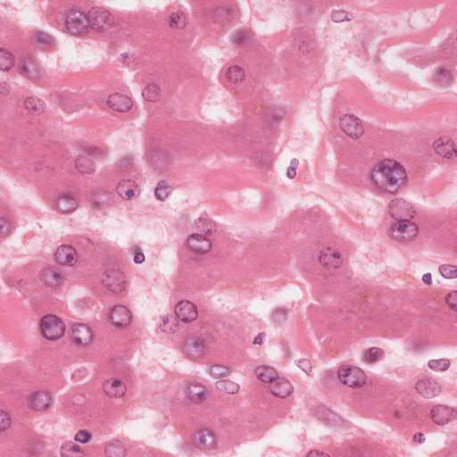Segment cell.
I'll list each match as a JSON object with an SVG mask.
<instances>
[{
	"label": "cell",
	"instance_id": "cell-59",
	"mask_svg": "<svg viewBox=\"0 0 457 457\" xmlns=\"http://www.w3.org/2000/svg\"><path fill=\"white\" fill-rule=\"evenodd\" d=\"M425 440H426V437L424 436V434L421 433V432L416 433L415 435L414 436V441L417 443V444H423Z\"/></svg>",
	"mask_w": 457,
	"mask_h": 457
},
{
	"label": "cell",
	"instance_id": "cell-11",
	"mask_svg": "<svg viewBox=\"0 0 457 457\" xmlns=\"http://www.w3.org/2000/svg\"><path fill=\"white\" fill-rule=\"evenodd\" d=\"M216 436L213 431L208 428L198 430L193 435V443L196 447L204 450L213 449L216 446Z\"/></svg>",
	"mask_w": 457,
	"mask_h": 457
},
{
	"label": "cell",
	"instance_id": "cell-46",
	"mask_svg": "<svg viewBox=\"0 0 457 457\" xmlns=\"http://www.w3.org/2000/svg\"><path fill=\"white\" fill-rule=\"evenodd\" d=\"M179 327H180V324L178 321L174 317L170 316V315L164 317L161 322V328L164 332H175Z\"/></svg>",
	"mask_w": 457,
	"mask_h": 457
},
{
	"label": "cell",
	"instance_id": "cell-3",
	"mask_svg": "<svg viewBox=\"0 0 457 457\" xmlns=\"http://www.w3.org/2000/svg\"><path fill=\"white\" fill-rule=\"evenodd\" d=\"M40 328L43 337L51 341L62 338L65 332L64 323L55 314H47L43 317L40 323Z\"/></svg>",
	"mask_w": 457,
	"mask_h": 457
},
{
	"label": "cell",
	"instance_id": "cell-16",
	"mask_svg": "<svg viewBox=\"0 0 457 457\" xmlns=\"http://www.w3.org/2000/svg\"><path fill=\"white\" fill-rule=\"evenodd\" d=\"M55 260L58 265L73 266L78 261V254L73 247L68 245H62L56 251Z\"/></svg>",
	"mask_w": 457,
	"mask_h": 457
},
{
	"label": "cell",
	"instance_id": "cell-4",
	"mask_svg": "<svg viewBox=\"0 0 457 457\" xmlns=\"http://www.w3.org/2000/svg\"><path fill=\"white\" fill-rule=\"evenodd\" d=\"M419 233V228L411 221H397L392 224L389 229L391 239L398 242H409L416 239Z\"/></svg>",
	"mask_w": 457,
	"mask_h": 457
},
{
	"label": "cell",
	"instance_id": "cell-43",
	"mask_svg": "<svg viewBox=\"0 0 457 457\" xmlns=\"http://www.w3.org/2000/svg\"><path fill=\"white\" fill-rule=\"evenodd\" d=\"M216 388L218 390L226 394H237L239 391V385L230 380H219L216 383Z\"/></svg>",
	"mask_w": 457,
	"mask_h": 457
},
{
	"label": "cell",
	"instance_id": "cell-27",
	"mask_svg": "<svg viewBox=\"0 0 457 457\" xmlns=\"http://www.w3.org/2000/svg\"><path fill=\"white\" fill-rule=\"evenodd\" d=\"M186 394L188 399L196 404H200L204 402L208 396V390L201 384L190 383L187 385Z\"/></svg>",
	"mask_w": 457,
	"mask_h": 457
},
{
	"label": "cell",
	"instance_id": "cell-36",
	"mask_svg": "<svg viewBox=\"0 0 457 457\" xmlns=\"http://www.w3.org/2000/svg\"><path fill=\"white\" fill-rule=\"evenodd\" d=\"M83 450L73 442H66L61 447V456L66 457H83Z\"/></svg>",
	"mask_w": 457,
	"mask_h": 457
},
{
	"label": "cell",
	"instance_id": "cell-28",
	"mask_svg": "<svg viewBox=\"0 0 457 457\" xmlns=\"http://www.w3.org/2000/svg\"><path fill=\"white\" fill-rule=\"evenodd\" d=\"M255 376L260 381L265 383H271L273 380L279 378V374L274 368L267 366V365H261L255 369Z\"/></svg>",
	"mask_w": 457,
	"mask_h": 457
},
{
	"label": "cell",
	"instance_id": "cell-38",
	"mask_svg": "<svg viewBox=\"0 0 457 457\" xmlns=\"http://www.w3.org/2000/svg\"><path fill=\"white\" fill-rule=\"evenodd\" d=\"M15 64V57L13 54L5 48L0 49V67L4 72H8Z\"/></svg>",
	"mask_w": 457,
	"mask_h": 457
},
{
	"label": "cell",
	"instance_id": "cell-34",
	"mask_svg": "<svg viewBox=\"0 0 457 457\" xmlns=\"http://www.w3.org/2000/svg\"><path fill=\"white\" fill-rule=\"evenodd\" d=\"M226 77L231 83L239 84L244 82L246 73L244 69L239 65H231L226 72Z\"/></svg>",
	"mask_w": 457,
	"mask_h": 457
},
{
	"label": "cell",
	"instance_id": "cell-15",
	"mask_svg": "<svg viewBox=\"0 0 457 457\" xmlns=\"http://www.w3.org/2000/svg\"><path fill=\"white\" fill-rule=\"evenodd\" d=\"M175 314L180 321L190 323L198 318V308L191 302L182 300L175 307Z\"/></svg>",
	"mask_w": 457,
	"mask_h": 457
},
{
	"label": "cell",
	"instance_id": "cell-25",
	"mask_svg": "<svg viewBox=\"0 0 457 457\" xmlns=\"http://www.w3.org/2000/svg\"><path fill=\"white\" fill-rule=\"evenodd\" d=\"M42 280L43 283L49 288H57L64 281V274L62 270L56 267H48L42 270Z\"/></svg>",
	"mask_w": 457,
	"mask_h": 457
},
{
	"label": "cell",
	"instance_id": "cell-53",
	"mask_svg": "<svg viewBox=\"0 0 457 457\" xmlns=\"http://www.w3.org/2000/svg\"><path fill=\"white\" fill-rule=\"evenodd\" d=\"M0 421H1V431H5L10 427V416L4 411L0 412Z\"/></svg>",
	"mask_w": 457,
	"mask_h": 457
},
{
	"label": "cell",
	"instance_id": "cell-44",
	"mask_svg": "<svg viewBox=\"0 0 457 457\" xmlns=\"http://www.w3.org/2000/svg\"><path fill=\"white\" fill-rule=\"evenodd\" d=\"M435 81L441 86H447L453 82L452 73L445 68H439L435 73Z\"/></svg>",
	"mask_w": 457,
	"mask_h": 457
},
{
	"label": "cell",
	"instance_id": "cell-7",
	"mask_svg": "<svg viewBox=\"0 0 457 457\" xmlns=\"http://www.w3.org/2000/svg\"><path fill=\"white\" fill-rule=\"evenodd\" d=\"M339 125L343 132L353 140H358L364 134L362 121L354 114H346L339 119Z\"/></svg>",
	"mask_w": 457,
	"mask_h": 457
},
{
	"label": "cell",
	"instance_id": "cell-58",
	"mask_svg": "<svg viewBox=\"0 0 457 457\" xmlns=\"http://www.w3.org/2000/svg\"><path fill=\"white\" fill-rule=\"evenodd\" d=\"M133 260H134L136 264L141 265V264L145 262V255L141 252V249L137 250V251H135Z\"/></svg>",
	"mask_w": 457,
	"mask_h": 457
},
{
	"label": "cell",
	"instance_id": "cell-14",
	"mask_svg": "<svg viewBox=\"0 0 457 457\" xmlns=\"http://www.w3.org/2000/svg\"><path fill=\"white\" fill-rule=\"evenodd\" d=\"M187 245L188 249L194 253L205 255L209 253L212 248L213 243L207 236L202 234H192L187 239Z\"/></svg>",
	"mask_w": 457,
	"mask_h": 457
},
{
	"label": "cell",
	"instance_id": "cell-20",
	"mask_svg": "<svg viewBox=\"0 0 457 457\" xmlns=\"http://www.w3.org/2000/svg\"><path fill=\"white\" fill-rule=\"evenodd\" d=\"M433 149L438 156L447 159L457 157V149L456 143L449 138H440L433 143Z\"/></svg>",
	"mask_w": 457,
	"mask_h": 457
},
{
	"label": "cell",
	"instance_id": "cell-23",
	"mask_svg": "<svg viewBox=\"0 0 457 457\" xmlns=\"http://www.w3.org/2000/svg\"><path fill=\"white\" fill-rule=\"evenodd\" d=\"M52 405V396L47 391L34 392L29 398V405L35 411H45Z\"/></svg>",
	"mask_w": 457,
	"mask_h": 457
},
{
	"label": "cell",
	"instance_id": "cell-40",
	"mask_svg": "<svg viewBox=\"0 0 457 457\" xmlns=\"http://www.w3.org/2000/svg\"><path fill=\"white\" fill-rule=\"evenodd\" d=\"M172 187L167 182H160L155 188V197L159 201H166L170 197Z\"/></svg>",
	"mask_w": 457,
	"mask_h": 457
},
{
	"label": "cell",
	"instance_id": "cell-37",
	"mask_svg": "<svg viewBox=\"0 0 457 457\" xmlns=\"http://www.w3.org/2000/svg\"><path fill=\"white\" fill-rule=\"evenodd\" d=\"M384 352L379 348H371L366 349L363 354V361L368 364H373L379 362L382 358Z\"/></svg>",
	"mask_w": 457,
	"mask_h": 457
},
{
	"label": "cell",
	"instance_id": "cell-22",
	"mask_svg": "<svg viewBox=\"0 0 457 457\" xmlns=\"http://www.w3.org/2000/svg\"><path fill=\"white\" fill-rule=\"evenodd\" d=\"M116 191L120 197L125 200H131L140 196L141 188L137 182L125 179L118 183L116 187Z\"/></svg>",
	"mask_w": 457,
	"mask_h": 457
},
{
	"label": "cell",
	"instance_id": "cell-42",
	"mask_svg": "<svg viewBox=\"0 0 457 457\" xmlns=\"http://www.w3.org/2000/svg\"><path fill=\"white\" fill-rule=\"evenodd\" d=\"M195 226L198 231L205 236L213 233V230H215V226L212 223V221L208 220V218H204V217L197 220Z\"/></svg>",
	"mask_w": 457,
	"mask_h": 457
},
{
	"label": "cell",
	"instance_id": "cell-39",
	"mask_svg": "<svg viewBox=\"0 0 457 457\" xmlns=\"http://www.w3.org/2000/svg\"><path fill=\"white\" fill-rule=\"evenodd\" d=\"M169 24L171 28L182 30L187 26V18L182 12H174L169 17Z\"/></svg>",
	"mask_w": 457,
	"mask_h": 457
},
{
	"label": "cell",
	"instance_id": "cell-8",
	"mask_svg": "<svg viewBox=\"0 0 457 457\" xmlns=\"http://www.w3.org/2000/svg\"><path fill=\"white\" fill-rule=\"evenodd\" d=\"M390 215L396 221H411L416 215L415 210L411 203L403 198H397L389 205Z\"/></svg>",
	"mask_w": 457,
	"mask_h": 457
},
{
	"label": "cell",
	"instance_id": "cell-57",
	"mask_svg": "<svg viewBox=\"0 0 457 457\" xmlns=\"http://www.w3.org/2000/svg\"><path fill=\"white\" fill-rule=\"evenodd\" d=\"M275 311L280 314V316L273 314L274 321H275L276 322H284L286 319H287V311L284 310V309H277Z\"/></svg>",
	"mask_w": 457,
	"mask_h": 457
},
{
	"label": "cell",
	"instance_id": "cell-29",
	"mask_svg": "<svg viewBox=\"0 0 457 457\" xmlns=\"http://www.w3.org/2000/svg\"><path fill=\"white\" fill-rule=\"evenodd\" d=\"M57 208L63 213H71L78 208V202L71 195H62L57 199Z\"/></svg>",
	"mask_w": 457,
	"mask_h": 457
},
{
	"label": "cell",
	"instance_id": "cell-41",
	"mask_svg": "<svg viewBox=\"0 0 457 457\" xmlns=\"http://www.w3.org/2000/svg\"><path fill=\"white\" fill-rule=\"evenodd\" d=\"M105 455L108 457H125L126 449L121 442H111L105 447Z\"/></svg>",
	"mask_w": 457,
	"mask_h": 457
},
{
	"label": "cell",
	"instance_id": "cell-35",
	"mask_svg": "<svg viewBox=\"0 0 457 457\" xmlns=\"http://www.w3.org/2000/svg\"><path fill=\"white\" fill-rule=\"evenodd\" d=\"M33 38L35 45L37 47H41L42 49H47L55 43L53 37L44 31H37Z\"/></svg>",
	"mask_w": 457,
	"mask_h": 457
},
{
	"label": "cell",
	"instance_id": "cell-24",
	"mask_svg": "<svg viewBox=\"0 0 457 457\" xmlns=\"http://www.w3.org/2000/svg\"><path fill=\"white\" fill-rule=\"evenodd\" d=\"M270 393L279 398H287L292 395L294 388L290 380L285 378H277L270 386Z\"/></svg>",
	"mask_w": 457,
	"mask_h": 457
},
{
	"label": "cell",
	"instance_id": "cell-19",
	"mask_svg": "<svg viewBox=\"0 0 457 457\" xmlns=\"http://www.w3.org/2000/svg\"><path fill=\"white\" fill-rule=\"evenodd\" d=\"M71 334L73 341L79 346H87L93 340L94 335L91 329L83 323L74 324Z\"/></svg>",
	"mask_w": 457,
	"mask_h": 457
},
{
	"label": "cell",
	"instance_id": "cell-13",
	"mask_svg": "<svg viewBox=\"0 0 457 457\" xmlns=\"http://www.w3.org/2000/svg\"><path fill=\"white\" fill-rule=\"evenodd\" d=\"M109 319L114 327L123 329L130 325L132 321V313L125 306H115L110 312Z\"/></svg>",
	"mask_w": 457,
	"mask_h": 457
},
{
	"label": "cell",
	"instance_id": "cell-2",
	"mask_svg": "<svg viewBox=\"0 0 457 457\" xmlns=\"http://www.w3.org/2000/svg\"><path fill=\"white\" fill-rule=\"evenodd\" d=\"M338 378L342 384L352 389H360L367 381V375L364 371L353 365L341 366L338 371Z\"/></svg>",
	"mask_w": 457,
	"mask_h": 457
},
{
	"label": "cell",
	"instance_id": "cell-51",
	"mask_svg": "<svg viewBox=\"0 0 457 457\" xmlns=\"http://www.w3.org/2000/svg\"><path fill=\"white\" fill-rule=\"evenodd\" d=\"M92 435L90 432L87 431H80L78 433L75 435V440L82 444H87L91 440Z\"/></svg>",
	"mask_w": 457,
	"mask_h": 457
},
{
	"label": "cell",
	"instance_id": "cell-56",
	"mask_svg": "<svg viewBox=\"0 0 457 457\" xmlns=\"http://www.w3.org/2000/svg\"><path fill=\"white\" fill-rule=\"evenodd\" d=\"M0 224H1V234L2 236H5L6 234L9 233L10 231V224L5 220L4 217H1L0 219Z\"/></svg>",
	"mask_w": 457,
	"mask_h": 457
},
{
	"label": "cell",
	"instance_id": "cell-12",
	"mask_svg": "<svg viewBox=\"0 0 457 457\" xmlns=\"http://www.w3.org/2000/svg\"><path fill=\"white\" fill-rule=\"evenodd\" d=\"M319 261L324 268L329 270H335L342 265L343 255L338 250L332 248H327L321 252Z\"/></svg>",
	"mask_w": 457,
	"mask_h": 457
},
{
	"label": "cell",
	"instance_id": "cell-21",
	"mask_svg": "<svg viewBox=\"0 0 457 457\" xmlns=\"http://www.w3.org/2000/svg\"><path fill=\"white\" fill-rule=\"evenodd\" d=\"M107 104L111 109L119 113H127L132 108L133 101L125 94L114 93L107 99Z\"/></svg>",
	"mask_w": 457,
	"mask_h": 457
},
{
	"label": "cell",
	"instance_id": "cell-31",
	"mask_svg": "<svg viewBox=\"0 0 457 457\" xmlns=\"http://www.w3.org/2000/svg\"><path fill=\"white\" fill-rule=\"evenodd\" d=\"M24 106L30 113L33 114H42L46 110V104L43 102V100L35 96L28 97L24 100Z\"/></svg>",
	"mask_w": 457,
	"mask_h": 457
},
{
	"label": "cell",
	"instance_id": "cell-6",
	"mask_svg": "<svg viewBox=\"0 0 457 457\" xmlns=\"http://www.w3.org/2000/svg\"><path fill=\"white\" fill-rule=\"evenodd\" d=\"M89 27L98 32L108 31L114 24V17L109 11L102 7H93L88 14Z\"/></svg>",
	"mask_w": 457,
	"mask_h": 457
},
{
	"label": "cell",
	"instance_id": "cell-62",
	"mask_svg": "<svg viewBox=\"0 0 457 457\" xmlns=\"http://www.w3.org/2000/svg\"><path fill=\"white\" fill-rule=\"evenodd\" d=\"M422 281L426 285H431L432 284V276H431V273H425L424 275L422 276Z\"/></svg>",
	"mask_w": 457,
	"mask_h": 457
},
{
	"label": "cell",
	"instance_id": "cell-61",
	"mask_svg": "<svg viewBox=\"0 0 457 457\" xmlns=\"http://www.w3.org/2000/svg\"><path fill=\"white\" fill-rule=\"evenodd\" d=\"M307 456V457H322V456L328 457L329 455L326 454V453L321 452V451H319V450H312L311 452L308 453Z\"/></svg>",
	"mask_w": 457,
	"mask_h": 457
},
{
	"label": "cell",
	"instance_id": "cell-1",
	"mask_svg": "<svg viewBox=\"0 0 457 457\" xmlns=\"http://www.w3.org/2000/svg\"><path fill=\"white\" fill-rule=\"evenodd\" d=\"M370 177L375 186L390 194L398 192L408 179L405 167L393 159L379 162L371 171Z\"/></svg>",
	"mask_w": 457,
	"mask_h": 457
},
{
	"label": "cell",
	"instance_id": "cell-52",
	"mask_svg": "<svg viewBox=\"0 0 457 457\" xmlns=\"http://www.w3.org/2000/svg\"><path fill=\"white\" fill-rule=\"evenodd\" d=\"M457 291H452V292L448 293L447 296H446V299H445V301H446V304H447V306L450 307L452 310H454L455 312L457 311Z\"/></svg>",
	"mask_w": 457,
	"mask_h": 457
},
{
	"label": "cell",
	"instance_id": "cell-48",
	"mask_svg": "<svg viewBox=\"0 0 457 457\" xmlns=\"http://www.w3.org/2000/svg\"><path fill=\"white\" fill-rule=\"evenodd\" d=\"M439 272L445 279H456L457 276V266L451 265H441L439 267Z\"/></svg>",
	"mask_w": 457,
	"mask_h": 457
},
{
	"label": "cell",
	"instance_id": "cell-26",
	"mask_svg": "<svg viewBox=\"0 0 457 457\" xmlns=\"http://www.w3.org/2000/svg\"><path fill=\"white\" fill-rule=\"evenodd\" d=\"M103 390L105 395L114 398L123 397L126 393V385L123 380L117 378L106 379L103 384Z\"/></svg>",
	"mask_w": 457,
	"mask_h": 457
},
{
	"label": "cell",
	"instance_id": "cell-5",
	"mask_svg": "<svg viewBox=\"0 0 457 457\" xmlns=\"http://www.w3.org/2000/svg\"><path fill=\"white\" fill-rule=\"evenodd\" d=\"M65 27L73 35H83L88 31L89 22L88 15L80 9L69 11L65 17Z\"/></svg>",
	"mask_w": 457,
	"mask_h": 457
},
{
	"label": "cell",
	"instance_id": "cell-45",
	"mask_svg": "<svg viewBox=\"0 0 457 457\" xmlns=\"http://www.w3.org/2000/svg\"><path fill=\"white\" fill-rule=\"evenodd\" d=\"M428 366L430 369L437 372V373H444L450 368L451 362L448 359H437V360H431L428 363Z\"/></svg>",
	"mask_w": 457,
	"mask_h": 457
},
{
	"label": "cell",
	"instance_id": "cell-49",
	"mask_svg": "<svg viewBox=\"0 0 457 457\" xmlns=\"http://www.w3.org/2000/svg\"><path fill=\"white\" fill-rule=\"evenodd\" d=\"M353 17L347 11L334 10L332 13V20L334 22H344V21H350Z\"/></svg>",
	"mask_w": 457,
	"mask_h": 457
},
{
	"label": "cell",
	"instance_id": "cell-10",
	"mask_svg": "<svg viewBox=\"0 0 457 457\" xmlns=\"http://www.w3.org/2000/svg\"><path fill=\"white\" fill-rule=\"evenodd\" d=\"M457 415L456 408L447 405H435L431 411V420L439 426H444L456 420Z\"/></svg>",
	"mask_w": 457,
	"mask_h": 457
},
{
	"label": "cell",
	"instance_id": "cell-47",
	"mask_svg": "<svg viewBox=\"0 0 457 457\" xmlns=\"http://www.w3.org/2000/svg\"><path fill=\"white\" fill-rule=\"evenodd\" d=\"M209 374L215 379H224L230 374V370L223 365H212L209 367Z\"/></svg>",
	"mask_w": 457,
	"mask_h": 457
},
{
	"label": "cell",
	"instance_id": "cell-63",
	"mask_svg": "<svg viewBox=\"0 0 457 457\" xmlns=\"http://www.w3.org/2000/svg\"><path fill=\"white\" fill-rule=\"evenodd\" d=\"M10 86H9L8 84L5 83H1V92H2V93L6 95V94H8L10 92Z\"/></svg>",
	"mask_w": 457,
	"mask_h": 457
},
{
	"label": "cell",
	"instance_id": "cell-9",
	"mask_svg": "<svg viewBox=\"0 0 457 457\" xmlns=\"http://www.w3.org/2000/svg\"><path fill=\"white\" fill-rule=\"evenodd\" d=\"M104 287L114 293H121L126 288V279L122 271L116 270H106L102 277Z\"/></svg>",
	"mask_w": 457,
	"mask_h": 457
},
{
	"label": "cell",
	"instance_id": "cell-60",
	"mask_svg": "<svg viewBox=\"0 0 457 457\" xmlns=\"http://www.w3.org/2000/svg\"><path fill=\"white\" fill-rule=\"evenodd\" d=\"M265 340V333L261 332L259 333V334H258V335H257V336H256L255 338H254V341H253V343H254L255 345H259V346H261V345H263V344H264Z\"/></svg>",
	"mask_w": 457,
	"mask_h": 457
},
{
	"label": "cell",
	"instance_id": "cell-30",
	"mask_svg": "<svg viewBox=\"0 0 457 457\" xmlns=\"http://www.w3.org/2000/svg\"><path fill=\"white\" fill-rule=\"evenodd\" d=\"M21 73L30 79H38L40 77V69L36 62L30 58H23L20 62Z\"/></svg>",
	"mask_w": 457,
	"mask_h": 457
},
{
	"label": "cell",
	"instance_id": "cell-18",
	"mask_svg": "<svg viewBox=\"0 0 457 457\" xmlns=\"http://www.w3.org/2000/svg\"><path fill=\"white\" fill-rule=\"evenodd\" d=\"M183 350L191 358H201L207 352V345L201 338H189L183 344Z\"/></svg>",
	"mask_w": 457,
	"mask_h": 457
},
{
	"label": "cell",
	"instance_id": "cell-50",
	"mask_svg": "<svg viewBox=\"0 0 457 457\" xmlns=\"http://www.w3.org/2000/svg\"><path fill=\"white\" fill-rule=\"evenodd\" d=\"M296 365L300 368V369L303 370L306 374H308V375H311L312 374V366L311 362L307 359H300V360H297L296 362Z\"/></svg>",
	"mask_w": 457,
	"mask_h": 457
},
{
	"label": "cell",
	"instance_id": "cell-54",
	"mask_svg": "<svg viewBox=\"0 0 457 457\" xmlns=\"http://www.w3.org/2000/svg\"><path fill=\"white\" fill-rule=\"evenodd\" d=\"M247 40H248V35L245 31H237L236 33H234L233 36L231 38L232 42L237 45L244 44L245 42H247Z\"/></svg>",
	"mask_w": 457,
	"mask_h": 457
},
{
	"label": "cell",
	"instance_id": "cell-32",
	"mask_svg": "<svg viewBox=\"0 0 457 457\" xmlns=\"http://www.w3.org/2000/svg\"><path fill=\"white\" fill-rule=\"evenodd\" d=\"M75 167L80 172L84 174H91L96 171V164L95 162L86 157V156H78L75 160Z\"/></svg>",
	"mask_w": 457,
	"mask_h": 457
},
{
	"label": "cell",
	"instance_id": "cell-55",
	"mask_svg": "<svg viewBox=\"0 0 457 457\" xmlns=\"http://www.w3.org/2000/svg\"><path fill=\"white\" fill-rule=\"evenodd\" d=\"M298 166V161L296 159H293L291 161V166L288 168V171H287V176L289 179H294L296 177V168Z\"/></svg>",
	"mask_w": 457,
	"mask_h": 457
},
{
	"label": "cell",
	"instance_id": "cell-17",
	"mask_svg": "<svg viewBox=\"0 0 457 457\" xmlns=\"http://www.w3.org/2000/svg\"><path fill=\"white\" fill-rule=\"evenodd\" d=\"M415 390L419 395L430 399L440 394L441 387L434 379H423L416 383Z\"/></svg>",
	"mask_w": 457,
	"mask_h": 457
},
{
	"label": "cell",
	"instance_id": "cell-33",
	"mask_svg": "<svg viewBox=\"0 0 457 457\" xmlns=\"http://www.w3.org/2000/svg\"><path fill=\"white\" fill-rule=\"evenodd\" d=\"M161 88L156 83L146 85L142 91L143 99L148 102H156L161 99Z\"/></svg>",
	"mask_w": 457,
	"mask_h": 457
}]
</instances>
